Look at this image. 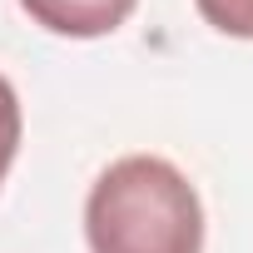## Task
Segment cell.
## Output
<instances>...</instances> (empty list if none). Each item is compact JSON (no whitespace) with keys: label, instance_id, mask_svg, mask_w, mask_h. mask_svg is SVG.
I'll use <instances>...</instances> for the list:
<instances>
[{"label":"cell","instance_id":"obj_3","mask_svg":"<svg viewBox=\"0 0 253 253\" xmlns=\"http://www.w3.org/2000/svg\"><path fill=\"white\" fill-rule=\"evenodd\" d=\"M199 15L233 40H253V0H194Z\"/></svg>","mask_w":253,"mask_h":253},{"label":"cell","instance_id":"obj_1","mask_svg":"<svg viewBox=\"0 0 253 253\" xmlns=\"http://www.w3.org/2000/svg\"><path fill=\"white\" fill-rule=\"evenodd\" d=\"M89 253H204V204L159 154L109 164L84 199Z\"/></svg>","mask_w":253,"mask_h":253},{"label":"cell","instance_id":"obj_2","mask_svg":"<svg viewBox=\"0 0 253 253\" xmlns=\"http://www.w3.org/2000/svg\"><path fill=\"white\" fill-rule=\"evenodd\" d=\"M139 0H20V10L50 30V35H65V40H99V35H114L124 20L134 15Z\"/></svg>","mask_w":253,"mask_h":253},{"label":"cell","instance_id":"obj_4","mask_svg":"<svg viewBox=\"0 0 253 253\" xmlns=\"http://www.w3.org/2000/svg\"><path fill=\"white\" fill-rule=\"evenodd\" d=\"M15 154H20V94H15V84L5 75H0V184H5Z\"/></svg>","mask_w":253,"mask_h":253}]
</instances>
